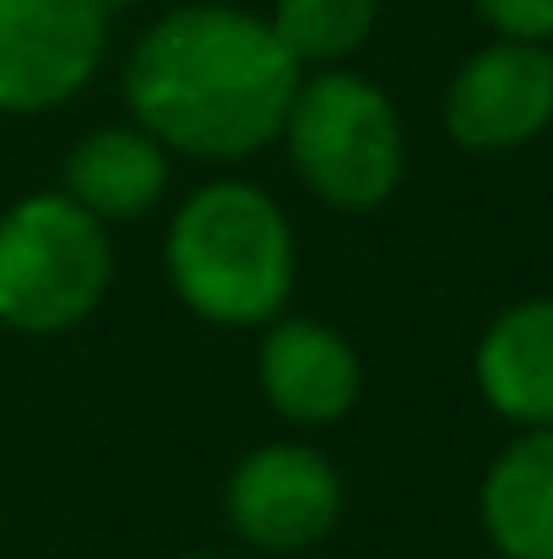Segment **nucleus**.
I'll list each match as a JSON object with an SVG mask.
<instances>
[{
    "mask_svg": "<svg viewBox=\"0 0 553 559\" xmlns=\"http://www.w3.org/2000/svg\"><path fill=\"white\" fill-rule=\"evenodd\" d=\"M478 396L516 429L553 424V294L505 305L472 348Z\"/></svg>",
    "mask_w": 553,
    "mask_h": 559,
    "instance_id": "nucleus-9",
    "label": "nucleus"
},
{
    "mask_svg": "<svg viewBox=\"0 0 553 559\" xmlns=\"http://www.w3.org/2000/svg\"><path fill=\"white\" fill-rule=\"evenodd\" d=\"M164 277L206 326L255 332L277 321L299 288V234L288 206L239 175L195 186L169 217Z\"/></svg>",
    "mask_w": 553,
    "mask_h": 559,
    "instance_id": "nucleus-2",
    "label": "nucleus"
},
{
    "mask_svg": "<svg viewBox=\"0 0 553 559\" xmlns=\"http://www.w3.org/2000/svg\"><path fill=\"white\" fill-rule=\"evenodd\" d=\"M266 22L299 71H326L348 66L374 38L380 0H277Z\"/></svg>",
    "mask_w": 553,
    "mask_h": 559,
    "instance_id": "nucleus-12",
    "label": "nucleus"
},
{
    "mask_svg": "<svg viewBox=\"0 0 553 559\" xmlns=\"http://www.w3.org/2000/svg\"><path fill=\"white\" fill-rule=\"evenodd\" d=\"M184 559H212V555H184Z\"/></svg>",
    "mask_w": 553,
    "mask_h": 559,
    "instance_id": "nucleus-15",
    "label": "nucleus"
},
{
    "mask_svg": "<svg viewBox=\"0 0 553 559\" xmlns=\"http://www.w3.org/2000/svg\"><path fill=\"white\" fill-rule=\"evenodd\" d=\"M255 380L277 418H288L299 429H326L359 407L364 359L332 321L282 310L277 321L261 326Z\"/></svg>",
    "mask_w": 553,
    "mask_h": 559,
    "instance_id": "nucleus-8",
    "label": "nucleus"
},
{
    "mask_svg": "<svg viewBox=\"0 0 553 559\" xmlns=\"http://www.w3.org/2000/svg\"><path fill=\"white\" fill-rule=\"evenodd\" d=\"M553 126V44L494 38L445 87V131L467 153H510Z\"/></svg>",
    "mask_w": 553,
    "mask_h": 559,
    "instance_id": "nucleus-7",
    "label": "nucleus"
},
{
    "mask_svg": "<svg viewBox=\"0 0 553 559\" xmlns=\"http://www.w3.org/2000/svg\"><path fill=\"white\" fill-rule=\"evenodd\" d=\"M169 175L175 153L136 120H115L71 142L60 164V190L98 223H136L169 195Z\"/></svg>",
    "mask_w": 553,
    "mask_h": 559,
    "instance_id": "nucleus-10",
    "label": "nucleus"
},
{
    "mask_svg": "<svg viewBox=\"0 0 553 559\" xmlns=\"http://www.w3.org/2000/svg\"><path fill=\"white\" fill-rule=\"evenodd\" d=\"M104 11H125V5H147V0H98Z\"/></svg>",
    "mask_w": 553,
    "mask_h": 559,
    "instance_id": "nucleus-14",
    "label": "nucleus"
},
{
    "mask_svg": "<svg viewBox=\"0 0 553 559\" xmlns=\"http://www.w3.org/2000/svg\"><path fill=\"white\" fill-rule=\"evenodd\" d=\"M489 559H505V555H489Z\"/></svg>",
    "mask_w": 553,
    "mask_h": 559,
    "instance_id": "nucleus-16",
    "label": "nucleus"
},
{
    "mask_svg": "<svg viewBox=\"0 0 553 559\" xmlns=\"http://www.w3.org/2000/svg\"><path fill=\"white\" fill-rule=\"evenodd\" d=\"M115 283L109 223L65 190H33L0 212V326L60 337L82 326Z\"/></svg>",
    "mask_w": 553,
    "mask_h": 559,
    "instance_id": "nucleus-4",
    "label": "nucleus"
},
{
    "mask_svg": "<svg viewBox=\"0 0 553 559\" xmlns=\"http://www.w3.org/2000/svg\"><path fill=\"white\" fill-rule=\"evenodd\" d=\"M494 38L516 44H553V0H472Z\"/></svg>",
    "mask_w": 553,
    "mask_h": 559,
    "instance_id": "nucleus-13",
    "label": "nucleus"
},
{
    "mask_svg": "<svg viewBox=\"0 0 553 559\" xmlns=\"http://www.w3.org/2000/svg\"><path fill=\"white\" fill-rule=\"evenodd\" d=\"M109 11L98 0H0V115H49L104 66Z\"/></svg>",
    "mask_w": 553,
    "mask_h": 559,
    "instance_id": "nucleus-6",
    "label": "nucleus"
},
{
    "mask_svg": "<svg viewBox=\"0 0 553 559\" xmlns=\"http://www.w3.org/2000/svg\"><path fill=\"white\" fill-rule=\"evenodd\" d=\"M299 76L266 16L190 0L131 44L120 93L131 120L175 158L239 164L282 136Z\"/></svg>",
    "mask_w": 553,
    "mask_h": 559,
    "instance_id": "nucleus-1",
    "label": "nucleus"
},
{
    "mask_svg": "<svg viewBox=\"0 0 553 559\" xmlns=\"http://www.w3.org/2000/svg\"><path fill=\"white\" fill-rule=\"evenodd\" d=\"M299 186L332 212H374L407 175L401 109L353 66L304 71L282 136Z\"/></svg>",
    "mask_w": 553,
    "mask_h": 559,
    "instance_id": "nucleus-3",
    "label": "nucleus"
},
{
    "mask_svg": "<svg viewBox=\"0 0 553 559\" xmlns=\"http://www.w3.org/2000/svg\"><path fill=\"white\" fill-rule=\"evenodd\" d=\"M348 489L332 456L310 440H266L228 473L223 511L239 544L261 555H304L342 522Z\"/></svg>",
    "mask_w": 553,
    "mask_h": 559,
    "instance_id": "nucleus-5",
    "label": "nucleus"
},
{
    "mask_svg": "<svg viewBox=\"0 0 553 559\" xmlns=\"http://www.w3.org/2000/svg\"><path fill=\"white\" fill-rule=\"evenodd\" d=\"M478 522L494 555L553 559V424L516 429L478 484Z\"/></svg>",
    "mask_w": 553,
    "mask_h": 559,
    "instance_id": "nucleus-11",
    "label": "nucleus"
}]
</instances>
